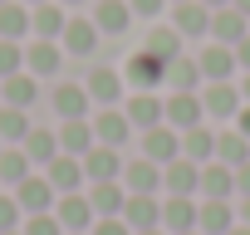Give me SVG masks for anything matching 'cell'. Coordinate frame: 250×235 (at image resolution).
<instances>
[{
	"label": "cell",
	"instance_id": "obj_55",
	"mask_svg": "<svg viewBox=\"0 0 250 235\" xmlns=\"http://www.w3.org/2000/svg\"><path fill=\"white\" fill-rule=\"evenodd\" d=\"M0 152H5V137H0Z\"/></svg>",
	"mask_w": 250,
	"mask_h": 235
},
{
	"label": "cell",
	"instance_id": "obj_38",
	"mask_svg": "<svg viewBox=\"0 0 250 235\" xmlns=\"http://www.w3.org/2000/svg\"><path fill=\"white\" fill-rule=\"evenodd\" d=\"M20 235H64V225H59V215L54 211H40V215H30L25 220V230Z\"/></svg>",
	"mask_w": 250,
	"mask_h": 235
},
{
	"label": "cell",
	"instance_id": "obj_23",
	"mask_svg": "<svg viewBox=\"0 0 250 235\" xmlns=\"http://www.w3.org/2000/svg\"><path fill=\"white\" fill-rule=\"evenodd\" d=\"M93 142H98V137H93V123H88V118H69V123L59 128V152H69V157H83Z\"/></svg>",
	"mask_w": 250,
	"mask_h": 235
},
{
	"label": "cell",
	"instance_id": "obj_35",
	"mask_svg": "<svg viewBox=\"0 0 250 235\" xmlns=\"http://www.w3.org/2000/svg\"><path fill=\"white\" fill-rule=\"evenodd\" d=\"M167 83H172L177 93H196V83H201V64H196V59H187V54L167 59Z\"/></svg>",
	"mask_w": 250,
	"mask_h": 235
},
{
	"label": "cell",
	"instance_id": "obj_4",
	"mask_svg": "<svg viewBox=\"0 0 250 235\" xmlns=\"http://www.w3.org/2000/svg\"><path fill=\"white\" fill-rule=\"evenodd\" d=\"M79 162H83V176H88V181H123V157H118V147L93 142Z\"/></svg>",
	"mask_w": 250,
	"mask_h": 235
},
{
	"label": "cell",
	"instance_id": "obj_42",
	"mask_svg": "<svg viewBox=\"0 0 250 235\" xmlns=\"http://www.w3.org/2000/svg\"><path fill=\"white\" fill-rule=\"evenodd\" d=\"M235 191H240V196H250V162H240V167H235Z\"/></svg>",
	"mask_w": 250,
	"mask_h": 235
},
{
	"label": "cell",
	"instance_id": "obj_19",
	"mask_svg": "<svg viewBox=\"0 0 250 235\" xmlns=\"http://www.w3.org/2000/svg\"><path fill=\"white\" fill-rule=\"evenodd\" d=\"M44 176H49V186L64 196V191H79L83 186V162L79 157H69V152H59L49 167H44Z\"/></svg>",
	"mask_w": 250,
	"mask_h": 235
},
{
	"label": "cell",
	"instance_id": "obj_5",
	"mask_svg": "<svg viewBox=\"0 0 250 235\" xmlns=\"http://www.w3.org/2000/svg\"><path fill=\"white\" fill-rule=\"evenodd\" d=\"M15 201H20V211L25 215H40V211H54V201H59V191L49 186V176H25L20 186H15Z\"/></svg>",
	"mask_w": 250,
	"mask_h": 235
},
{
	"label": "cell",
	"instance_id": "obj_26",
	"mask_svg": "<svg viewBox=\"0 0 250 235\" xmlns=\"http://www.w3.org/2000/svg\"><path fill=\"white\" fill-rule=\"evenodd\" d=\"M0 98H5L10 108H30L35 98H40V83H35V74H10V78H0Z\"/></svg>",
	"mask_w": 250,
	"mask_h": 235
},
{
	"label": "cell",
	"instance_id": "obj_18",
	"mask_svg": "<svg viewBox=\"0 0 250 235\" xmlns=\"http://www.w3.org/2000/svg\"><path fill=\"white\" fill-rule=\"evenodd\" d=\"M64 25H69V15H64V5H59V0L30 5V30H35L40 39H59V35H64Z\"/></svg>",
	"mask_w": 250,
	"mask_h": 235
},
{
	"label": "cell",
	"instance_id": "obj_12",
	"mask_svg": "<svg viewBox=\"0 0 250 235\" xmlns=\"http://www.w3.org/2000/svg\"><path fill=\"white\" fill-rule=\"evenodd\" d=\"M83 88H88V98H93L98 108H118V103H123V74H118V69H108V64H103V69H93Z\"/></svg>",
	"mask_w": 250,
	"mask_h": 235
},
{
	"label": "cell",
	"instance_id": "obj_9",
	"mask_svg": "<svg viewBox=\"0 0 250 235\" xmlns=\"http://www.w3.org/2000/svg\"><path fill=\"white\" fill-rule=\"evenodd\" d=\"M54 215H59V225L64 230H93V206H88V196H79V191H64L59 201H54Z\"/></svg>",
	"mask_w": 250,
	"mask_h": 235
},
{
	"label": "cell",
	"instance_id": "obj_40",
	"mask_svg": "<svg viewBox=\"0 0 250 235\" xmlns=\"http://www.w3.org/2000/svg\"><path fill=\"white\" fill-rule=\"evenodd\" d=\"M20 201L15 196H0V230H20Z\"/></svg>",
	"mask_w": 250,
	"mask_h": 235
},
{
	"label": "cell",
	"instance_id": "obj_39",
	"mask_svg": "<svg viewBox=\"0 0 250 235\" xmlns=\"http://www.w3.org/2000/svg\"><path fill=\"white\" fill-rule=\"evenodd\" d=\"M88 235H133V225H128V220H123V215H98Z\"/></svg>",
	"mask_w": 250,
	"mask_h": 235
},
{
	"label": "cell",
	"instance_id": "obj_24",
	"mask_svg": "<svg viewBox=\"0 0 250 235\" xmlns=\"http://www.w3.org/2000/svg\"><path fill=\"white\" fill-rule=\"evenodd\" d=\"M128 20H133L128 0H98V5H93V25H98V35H123V30H128Z\"/></svg>",
	"mask_w": 250,
	"mask_h": 235
},
{
	"label": "cell",
	"instance_id": "obj_47",
	"mask_svg": "<svg viewBox=\"0 0 250 235\" xmlns=\"http://www.w3.org/2000/svg\"><path fill=\"white\" fill-rule=\"evenodd\" d=\"M230 5H235V10H245V15H250V0H230Z\"/></svg>",
	"mask_w": 250,
	"mask_h": 235
},
{
	"label": "cell",
	"instance_id": "obj_31",
	"mask_svg": "<svg viewBox=\"0 0 250 235\" xmlns=\"http://www.w3.org/2000/svg\"><path fill=\"white\" fill-rule=\"evenodd\" d=\"M20 147L30 152L35 167H49V162L59 157V133H49V128H30V137H25Z\"/></svg>",
	"mask_w": 250,
	"mask_h": 235
},
{
	"label": "cell",
	"instance_id": "obj_11",
	"mask_svg": "<svg viewBox=\"0 0 250 235\" xmlns=\"http://www.w3.org/2000/svg\"><path fill=\"white\" fill-rule=\"evenodd\" d=\"M250 15L245 10H235V5H221L216 15H211V39L216 44H240L245 35H250V25H245Z\"/></svg>",
	"mask_w": 250,
	"mask_h": 235
},
{
	"label": "cell",
	"instance_id": "obj_3",
	"mask_svg": "<svg viewBox=\"0 0 250 235\" xmlns=\"http://www.w3.org/2000/svg\"><path fill=\"white\" fill-rule=\"evenodd\" d=\"M201 108H206L211 118H221V123H230V118L245 108V98H240V88L226 78V83H206V88H201Z\"/></svg>",
	"mask_w": 250,
	"mask_h": 235
},
{
	"label": "cell",
	"instance_id": "obj_33",
	"mask_svg": "<svg viewBox=\"0 0 250 235\" xmlns=\"http://www.w3.org/2000/svg\"><path fill=\"white\" fill-rule=\"evenodd\" d=\"M230 225H235L230 201H201V220H196V230H201V235H226Z\"/></svg>",
	"mask_w": 250,
	"mask_h": 235
},
{
	"label": "cell",
	"instance_id": "obj_50",
	"mask_svg": "<svg viewBox=\"0 0 250 235\" xmlns=\"http://www.w3.org/2000/svg\"><path fill=\"white\" fill-rule=\"evenodd\" d=\"M133 235H162V230H133Z\"/></svg>",
	"mask_w": 250,
	"mask_h": 235
},
{
	"label": "cell",
	"instance_id": "obj_48",
	"mask_svg": "<svg viewBox=\"0 0 250 235\" xmlns=\"http://www.w3.org/2000/svg\"><path fill=\"white\" fill-rule=\"evenodd\" d=\"M240 215H245V225H250V196H245V206H240Z\"/></svg>",
	"mask_w": 250,
	"mask_h": 235
},
{
	"label": "cell",
	"instance_id": "obj_6",
	"mask_svg": "<svg viewBox=\"0 0 250 235\" xmlns=\"http://www.w3.org/2000/svg\"><path fill=\"white\" fill-rule=\"evenodd\" d=\"M172 30L182 39H196V35H211V10L201 0H177L172 5Z\"/></svg>",
	"mask_w": 250,
	"mask_h": 235
},
{
	"label": "cell",
	"instance_id": "obj_29",
	"mask_svg": "<svg viewBox=\"0 0 250 235\" xmlns=\"http://www.w3.org/2000/svg\"><path fill=\"white\" fill-rule=\"evenodd\" d=\"M30 35V5L0 0V39H25Z\"/></svg>",
	"mask_w": 250,
	"mask_h": 235
},
{
	"label": "cell",
	"instance_id": "obj_30",
	"mask_svg": "<svg viewBox=\"0 0 250 235\" xmlns=\"http://www.w3.org/2000/svg\"><path fill=\"white\" fill-rule=\"evenodd\" d=\"M182 157H191V162H211V157H216V133H211L206 123L187 128V133H182Z\"/></svg>",
	"mask_w": 250,
	"mask_h": 235
},
{
	"label": "cell",
	"instance_id": "obj_1",
	"mask_svg": "<svg viewBox=\"0 0 250 235\" xmlns=\"http://www.w3.org/2000/svg\"><path fill=\"white\" fill-rule=\"evenodd\" d=\"M123 78H128L138 93H152L157 83H167V64H162L157 54L138 49V54H128V64H123Z\"/></svg>",
	"mask_w": 250,
	"mask_h": 235
},
{
	"label": "cell",
	"instance_id": "obj_27",
	"mask_svg": "<svg viewBox=\"0 0 250 235\" xmlns=\"http://www.w3.org/2000/svg\"><path fill=\"white\" fill-rule=\"evenodd\" d=\"M30 108H10V103H0V137H5V147H20L30 137Z\"/></svg>",
	"mask_w": 250,
	"mask_h": 235
},
{
	"label": "cell",
	"instance_id": "obj_46",
	"mask_svg": "<svg viewBox=\"0 0 250 235\" xmlns=\"http://www.w3.org/2000/svg\"><path fill=\"white\" fill-rule=\"evenodd\" d=\"M240 98H245V103H250V74H245V83H240Z\"/></svg>",
	"mask_w": 250,
	"mask_h": 235
},
{
	"label": "cell",
	"instance_id": "obj_22",
	"mask_svg": "<svg viewBox=\"0 0 250 235\" xmlns=\"http://www.w3.org/2000/svg\"><path fill=\"white\" fill-rule=\"evenodd\" d=\"M59 59H64L59 39H35V44L25 49V64H30V74H35V78H49V74H59Z\"/></svg>",
	"mask_w": 250,
	"mask_h": 235
},
{
	"label": "cell",
	"instance_id": "obj_54",
	"mask_svg": "<svg viewBox=\"0 0 250 235\" xmlns=\"http://www.w3.org/2000/svg\"><path fill=\"white\" fill-rule=\"evenodd\" d=\"M0 235H20V230H0Z\"/></svg>",
	"mask_w": 250,
	"mask_h": 235
},
{
	"label": "cell",
	"instance_id": "obj_8",
	"mask_svg": "<svg viewBox=\"0 0 250 235\" xmlns=\"http://www.w3.org/2000/svg\"><path fill=\"white\" fill-rule=\"evenodd\" d=\"M123 186H128V196H157L162 186V167L138 157V162H123Z\"/></svg>",
	"mask_w": 250,
	"mask_h": 235
},
{
	"label": "cell",
	"instance_id": "obj_10",
	"mask_svg": "<svg viewBox=\"0 0 250 235\" xmlns=\"http://www.w3.org/2000/svg\"><path fill=\"white\" fill-rule=\"evenodd\" d=\"M128 133H133V123H128V113H123V108H98L93 137H98L103 147H123V142H128Z\"/></svg>",
	"mask_w": 250,
	"mask_h": 235
},
{
	"label": "cell",
	"instance_id": "obj_16",
	"mask_svg": "<svg viewBox=\"0 0 250 235\" xmlns=\"http://www.w3.org/2000/svg\"><path fill=\"white\" fill-rule=\"evenodd\" d=\"M201 118H206V108H201V93H172V98H167V123H172L177 133L196 128Z\"/></svg>",
	"mask_w": 250,
	"mask_h": 235
},
{
	"label": "cell",
	"instance_id": "obj_41",
	"mask_svg": "<svg viewBox=\"0 0 250 235\" xmlns=\"http://www.w3.org/2000/svg\"><path fill=\"white\" fill-rule=\"evenodd\" d=\"M162 5H167V0H128V10H133V15H143V20H152Z\"/></svg>",
	"mask_w": 250,
	"mask_h": 235
},
{
	"label": "cell",
	"instance_id": "obj_56",
	"mask_svg": "<svg viewBox=\"0 0 250 235\" xmlns=\"http://www.w3.org/2000/svg\"><path fill=\"white\" fill-rule=\"evenodd\" d=\"M182 235H196V230H182Z\"/></svg>",
	"mask_w": 250,
	"mask_h": 235
},
{
	"label": "cell",
	"instance_id": "obj_52",
	"mask_svg": "<svg viewBox=\"0 0 250 235\" xmlns=\"http://www.w3.org/2000/svg\"><path fill=\"white\" fill-rule=\"evenodd\" d=\"M20 5H44V0H20Z\"/></svg>",
	"mask_w": 250,
	"mask_h": 235
},
{
	"label": "cell",
	"instance_id": "obj_45",
	"mask_svg": "<svg viewBox=\"0 0 250 235\" xmlns=\"http://www.w3.org/2000/svg\"><path fill=\"white\" fill-rule=\"evenodd\" d=\"M226 235H250V225H230V230H226Z\"/></svg>",
	"mask_w": 250,
	"mask_h": 235
},
{
	"label": "cell",
	"instance_id": "obj_13",
	"mask_svg": "<svg viewBox=\"0 0 250 235\" xmlns=\"http://www.w3.org/2000/svg\"><path fill=\"white\" fill-rule=\"evenodd\" d=\"M123 113H128V123H133V128H143V133H147V128H157V123H167V103H162L157 93H133Z\"/></svg>",
	"mask_w": 250,
	"mask_h": 235
},
{
	"label": "cell",
	"instance_id": "obj_34",
	"mask_svg": "<svg viewBox=\"0 0 250 235\" xmlns=\"http://www.w3.org/2000/svg\"><path fill=\"white\" fill-rule=\"evenodd\" d=\"M30 172H35V162H30L25 147H5L0 152V186H20Z\"/></svg>",
	"mask_w": 250,
	"mask_h": 235
},
{
	"label": "cell",
	"instance_id": "obj_15",
	"mask_svg": "<svg viewBox=\"0 0 250 235\" xmlns=\"http://www.w3.org/2000/svg\"><path fill=\"white\" fill-rule=\"evenodd\" d=\"M201 196H206V201H230V196H235V167L206 162V167H201Z\"/></svg>",
	"mask_w": 250,
	"mask_h": 235
},
{
	"label": "cell",
	"instance_id": "obj_37",
	"mask_svg": "<svg viewBox=\"0 0 250 235\" xmlns=\"http://www.w3.org/2000/svg\"><path fill=\"white\" fill-rule=\"evenodd\" d=\"M25 69V44L20 39H0V78H10Z\"/></svg>",
	"mask_w": 250,
	"mask_h": 235
},
{
	"label": "cell",
	"instance_id": "obj_14",
	"mask_svg": "<svg viewBox=\"0 0 250 235\" xmlns=\"http://www.w3.org/2000/svg\"><path fill=\"white\" fill-rule=\"evenodd\" d=\"M196 64H201V78H211V83H226V78L235 74V64H240V59H235V49H230V44H206Z\"/></svg>",
	"mask_w": 250,
	"mask_h": 235
},
{
	"label": "cell",
	"instance_id": "obj_49",
	"mask_svg": "<svg viewBox=\"0 0 250 235\" xmlns=\"http://www.w3.org/2000/svg\"><path fill=\"white\" fill-rule=\"evenodd\" d=\"M201 5H230V0H201Z\"/></svg>",
	"mask_w": 250,
	"mask_h": 235
},
{
	"label": "cell",
	"instance_id": "obj_7",
	"mask_svg": "<svg viewBox=\"0 0 250 235\" xmlns=\"http://www.w3.org/2000/svg\"><path fill=\"white\" fill-rule=\"evenodd\" d=\"M162 186H167L172 196H196V191H201V162H191V157L167 162V167H162Z\"/></svg>",
	"mask_w": 250,
	"mask_h": 235
},
{
	"label": "cell",
	"instance_id": "obj_32",
	"mask_svg": "<svg viewBox=\"0 0 250 235\" xmlns=\"http://www.w3.org/2000/svg\"><path fill=\"white\" fill-rule=\"evenodd\" d=\"M216 157H221L226 167H240V162H250V137H245L240 128H226V133H216Z\"/></svg>",
	"mask_w": 250,
	"mask_h": 235
},
{
	"label": "cell",
	"instance_id": "obj_53",
	"mask_svg": "<svg viewBox=\"0 0 250 235\" xmlns=\"http://www.w3.org/2000/svg\"><path fill=\"white\" fill-rule=\"evenodd\" d=\"M64 235H88V230H64Z\"/></svg>",
	"mask_w": 250,
	"mask_h": 235
},
{
	"label": "cell",
	"instance_id": "obj_20",
	"mask_svg": "<svg viewBox=\"0 0 250 235\" xmlns=\"http://www.w3.org/2000/svg\"><path fill=\"white\" fill-rule=\"evenodd\" d=\"M196 220H201V206H196L191 196H172V201H162V225H167L172 235L196 230Z\"/></svg>",
	"mask_w": 250,
	"mask_h": 235
},
{
	"label": "cell",
	"instance_id": "obj_2",
	"mask_svg": "<svg viewBox=\"0 0 250 235\" xmlns=\"http://www.w3.org/2000/svg\"><path fill=\"white\" fill-rule=\"evenodd\" d=\"M143 157H147V162H157V167L177 162V157H182V133H177L172 123L147 128V133H143Z\"/></svg>",
	"mask_w": 250,
	"mask_h": 235
},
{
	"label": "cell",
	"instance_id": "obj_21",
	"mask_svg": "<svg viewBox=\"0 0 250 235\" xmlns=\"http://www.w3.org/2000/svg\"><path fill=\"white\" fill-rule=\"evenodd\" d=\"M123 220H128L133 230H157V225H162V201H157V196H128Z\"/></svg>",
	"mask_w": 250,
	"mask_h": 235
},
{
	"label": "cell",
	"instance_id": "obj_17",
	"mask_svg": "<svg viewBox=\"0 0 250 235\" xmlns=\"http://www.w3.org/2000/svg\"><path fill=\"white\" fill-rule=\"evenodd\" d=\"M88 206H93V215H123L128 186H123V181H93L88 186Z\"/></svg>",
	"mask_w": 250,
	"mask_h": 235
},
{
	"label": "cell",
	"instance_id": "obj_43",
	"mask_svg": "<svg viewBox=\"0 0 250 235\" xmlns=\"http://www.w3.org/2000/svg\"><path fill=\"white\" fill-rule=\"evenodd\" d=\"M235 128H240V133H245V137H250V103H245V108H240V113H235Z\"/></svg>",
	"mask_w": 250,
	"mask_h": 235
},
{
	"label": "cell",
	"instance_id": "obj_36",
	"mask_svg": "<svg viewBox=\"0 0 250 235\" xmlns=\"http://www.w3.org/2000/svg\"><path fill=\"white\" fill-rule=\"evenodd\" d=\"M143 49H147V54H157V59L167 64V59H177V54H182V35H177L172 25H152V30H147V44H143Z\"/></svg>",
	"mask_w": 250,
	"mask_h": 235
},
{
	"label": "cell",
	"instance_id": "obj_28",
	"mask_svg": "<svg viewBox=\"0 0 250 235\" xmlns=\"http://www.w3.org/2000/svg\"><path fill=\"white\" fill-rule=\"evenodd\" d=\"M59 39H64V49H69V54H93L103 35H98V25H93V20H69Z\"/></svg>",
	"mask_w": 250,
	"mask_h": 235
},
{
	"label": "cell",
	"instance_id": "obj_25",
	"mask_svg": "<svg viewBox=\"0 0 250 235\" xmlns=\"http://www.w3.org/2000/svg\"><path fill=\"white\" fill-rule=\"evenodd\" d=\"M88 103L93 98H88L83 83H59L54 88V113L64 118V123H69V118H88Z\"/></svg>",
	"mask_w": 250,
	"mask_h": 235
},
{
	"label": "cell",
	"instance_id": "obj_51",
	"mask_svg": "<svg viewBox=\"0 0 250 235\" xmlns=\"http://www.w3.org/2000/svg\"><path fill=\"white\" fill-rule=\"evenodd\" d=\"M59 5H83V0H59Z\"/></svg>",
	"mask_w": 250,
	"mask_h": 235
},
{
	"label": "cell",
	"instance_id": "obj_44",
	"mask_svg": "<svg viewBox=\"0 0 250 235\" xmlns=\"http://www.w3.org/2000/svg\"><path fill=\"white\" fill-rule=\"evenodd\" d=\"M235 59H240V64H245V69H250V35H245V39H240V44H235Z\"/></svg>",
	"mask_w": 250,
	"mask_h": 235
}]
</instances>
